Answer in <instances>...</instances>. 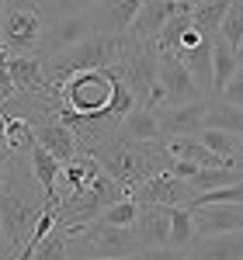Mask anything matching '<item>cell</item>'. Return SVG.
<instances>
[{"label": "cell", "instance_id": "1", "mask_svg": "<svg viewBox=\"0 0 243 260\" xmlns=\"http://www.w3.org/2000/svg\"><path fill=\"white\" fill-rule=\"evenodd\" d=\"M4 187H0V236H4V260L21 257L35 222L49 208L42 184L32 174V160L4 153Z\"/></svg>", "mask_w": 243, "mask_h": 260}, {"label": "cell", "instance_id": "2", "mask_svg": "<svg viewBox=\"0 0 243 260\" xmlns=\"http://www.w3.org/2000/svg\"><path fill=\"white\" fill-rule=\"evenodd\" d=\"M129 49V35L125 39H115V35H90L87 42L73 45L70 52H63L56 59H45V77H49V87L70 80L77 73H87V70H115Z\"/></svg>", "mask_w": 243, "mask_h": 260}, {"label": "cell", "instance_id": "3", "mask_svg": "<svg viewBox=\"0 0 243 260\" xmlns=\"http://www.w3.org/2000/svg\"><path fill=\"white\" fill-rule=\"evenodd\" d=\"M52 18H56V7H45V4H4V11H0V52L35 56Z\"/></svg>", "mask_w": 243, "mask_h": 260}, {"label": "cell", "instance_id": "4", "mask_svg": "<svg viewBox=\"0 0 243 260\" xmlns=\"http://www.w3.org/2000/svg\"><path fill=\"white\" fill-rule=\"evenodd\" d=\"M142 246L132 229L94 222L70 236V260H118V257H139Z\"/></svg>", "mask_w": 243, "mask_h": 260}, {"label": "cell", "instance_id": "5", "mask_svg": "<svg viewBox=\"0 0 243 260\" xmlns=\"http://www.w3.org/2000/svg\"><path fill=\"white\" fill-rule=\"evenodd\" d=\"M90 35H98V21H94V4H83L77 11H66V7H56V18L45 28L39 45V59H56L63 52H70L73 45L87 42Z\"/></svg>", "mask_w": 243, "mask_h": 260}, {"label": "cell", "instance_id": "6", "mask_svg": "<svg viewBox=\"0 0 243 260\" xmlns=\"http://www.w3.org/2000/svg\"><path fill=\"white\" fill-rule=\"evenodd\" d=\"M115 70L125 80V87L132 90L136 104L142 108L149 101V94L157 90V83H160V52H157V45L129 42V49H125V56H122V62Z\"/></svg>", "mask_w": 243, "mask_h": 260}, {"label": "cell", "instance_id": "7", "mask_svg": "<svg viewBox=\"0 0 243 260\" xmlns=\"http://www.w3.org/2000/svg\"><path fill=\"white\" fill-rule=\"evenodd\" d=\"M129 198L139 201L142 205H163V208H191V201H195V191H191V184H184L177 180L174 174H157V177H149L146 184H139Z\"/></svg>", "mask_w": 243, "mask_h": 260}, {"label": "cell", "instance_id": "8", "mask_svg": "<svg viewBox=\"0 0 243 260\" xmlns=\"http://www.w3.org/2000/svg\"><path fill=\"white\" fill-rule=\"evenodd\" d=\"M160 87L167 90V108L205 101V90L198 87V80L188 73V66L177 56H160Z\"/></svg>", "mask_w": 243, "mask_h": 260}, {"label": "cell", "instance_id": "9", "mask_svg": "<svg viewBox=\"0 0 243 260\" xmlns=\"http://www.w3.org/2000/svg\"><path fill=\"white\" fill-rule=\"evenodd\" d=\"M184 4L181 0H142V11L136 24L129 28V42H139V45H157L160 31L167 28V21L174 14H181Z\"/></svg>", "mask_w": 243, "mask_h": 260}, {"label": "cell", "instance_id": "10", "mask_svg": "<svg viewBox=\"0 0 243 260\" xmlns=\"http://www.w3.org/2000/svg\"><path fill=\"white\" fill-rule=\"evenodd\" d=\"M208 104L212 101H195L181 108H160V132L163 139H181V136H202L205 118H208Z\"/></svg>", "mask_w": 243, "mask_h": 260}, {"label": "cell", "instance_id": "11", "mask_svg": "<svg viewBox=\"0 0 243 260\" xmlns=\"http://www.w3.org/2000/svg\"><path fill=\"white\" fill-rule=\"evenodd\" d=\"M191 215H195L198 240L243 233V205H208V208H191Z\"/></svg>", "mask_w": 243, "mask_h": 260}, {"label": "cell", "instance_id": "12", "mask_svg": "<svg viewBox=\"0 0 243 260\" xmlns=\"http://www.w3.org/2000/svg\"><path fill=\"white\" fill-rule=\"evenodd\" d=\"M132 233H136L142 250L170 246V208H163V205H142L139 222L132 225Z\"/></svg>", "mask_w": 243, "mask_h": 260}, {"label": "cell", "instance_id": "13", "mask_svg": "<svg viewBox=\"0 0 243 260\" xmlns=\"http://www.w3.org/2000/svg\"><path fill=\"white\" fill-rule=\"evenodd\" d=\"M142 11V0H118V4H94V21H98V35H115L125 39L129 28L136 24Z\"/></svg>", "mask_w": 243, "mask_h": 260}, {"label": "cell", "instance_id": "14", "mask_svg": "<svg viewBox=\"0 0 243 260\" xmlns=\"http://www.w3.org/2000/svg\"><path fill=\"white\" fill-rule=\"evenodd\" d=\"M0 56H4V70L18 83V94H45L49 90L45 62L39 56H11V52H0Z\"/></svg>", "mask_w": 243, "mask_h": 260}, {"label": "cell", "instance_id": "15", "mask_svg": "<svg viewBox=\"0 0 243 260\" xmlns=\"http://www.w3.org/2000/svg\"><path fill=\"white\" fill-rule=\"evenodd\" d=\"M39 132V146H45L56 160L66 167V163H73L77 156H83L80 153V139L73 136V128H66L63 121H52V125H42V128H35Z\"/></svg>", "mask_w": 243, "mask_h": 260}, {"label": "cell", "instance_id": "16", "mask_svg": "<svg viewBox=\"0 0 243 260\" xmlns=\"http://www.w3.org/2000/svg\"><path fill=\"white\" fill-rule=\"evenodd\" d=\"M167 153L174 163H195V167H229L226 160H219L198 136H181V139H167Z\"/></svg>", "mask_w": 243, "mask_h": 260}, {"label": "cell", "instance_id": "17", "mask_svg": "<svg viewBox=\"0 0 243 260\" xmlns=\"http://www.w3.org/2000/svg\"><path fill=\"white\" fill-rule=\"evenodd\" d=\"M191 260H243V233L198 240L191 246Z\"/></svg>", "mask_w": 243, "mask_h": 260}, {"label": "cell", "instance_id": "18", "mask_svg": "<svg viewBox=\"0 0 243 260\" xmlns=\"http://www.w3.org/2000/svg\"><path fill=\"white\" fill-rule=\"evenodd\" d=\"M240 73V62H236V49L226 45L223 39L212 42V94L223 98V90L229 87V80Z\"/></svg>", "mask_w": 243, "mask_h": 260}, {"label": "cell", "instance_id": "19", "mask_svg": "<svg viewBox=\"0 0 243 260\" xmlns=\"http://www.w3.org/2000/svg\"><path fill=\"white\" fill-rule=\"evenodd\" d=\"M28 160H32V174H35V180H39L42 191H45V201H49V205H56V187H59L63 163L56 160L45 146H35V153H32Z\"/></svg>", "mask_w": 243, "mask_h": 260}, {"label": "cell", "instance_id": "20", "mask_svg": "<svg viewBox=\"0 0 243 260\" xmlns=\"http://www.w3.org/2000/svg\"><path fill=\"white\" fill-rule=\"evenodd\" d=\"M35 146H39L35 125H28L24 118H4V153H11V156H32Z\"/></svg>", "mask_w": 243, "mask_h": 260}, {"label": "cell", "instance_id": "21", "mask_svg": "<svg viewBox=\"0 0 243 260\" xmlns=\"http://www.w3.org/2000/svg\"><path fill=\"white\" fill-rule=\"evenodd\" d=\"M122 132H125L132 142H157V139H163L160 115H157V111H149V108H136L129 118L122 121Z\"/></svg>", "mask_w": 243, "mask_h": 260}, {"label": "cell", "instance_id": "22", "mask_svg": "<svg viewBox=\"0 0 243 260\" xmlns=\"http://www.w3.org/2000/svg\"><path fill=\"white\" fill-rule=\"evenodd\" d=\"M233 184H243V174H240V170H233V167H205V170H198V174H195L191 191H195V198H198V194L223 191V187H233Z\"/></svg>", "mask_w": 243, "mask_h": 260}, {"label": "cell", "instance_id": "23", "mask_svg": "<svg viewBox=\"0 0 243 260\" xmlns=\"http://www.w3.org/2000/svg\"><path fill=\"white\" fill-rule=\"evenodd\" d=\"M177 59L188 66V73L198 80L205 94L212 90V42H202L198 49H191V52H177Z\"/></svg>", "mask_w": 243, "mask_h": 260}, {"label": "cell", "instance_id": "24", "mask_svg": "<svg viewBox=\"0 0 243 260\" xmlns=\"http://www.w3.org/2000/svg\"><path fill=\"white\" fill-rule=\"evenodd\" d=\"M229 14V4H195V31L202 35V39L216 42L219 39V31H223V21Z\"/></svg>", "mask_w": 243, "mask_h": 260}, {"label": "cell", "instance_id": "25", "mask_svg": "<svg viewBox=\"0 0 243 260\" xmlns=\"http://www.w3.org/2000/svg\"><path fill=\"white\" fill-rule=\"evenodd\" d=\"M195 243H198V233H195V215H191V208H170V246L191 253Z\"/></svg>", "mask_w": 243, "mask_h": 260}, {"label": "cell", "instance_id": "26", "mask_svg": "<svg viewBox=\"0 0 243 260\" xmlns=\"http://www.w3.org/2000/svg\"><path fill=\"white\" fill-rule=\"evenodd\" d=\"M205 128H223V132L243 136V108H233V104H226V101H212V104H208Z\"/></svg>", "mask_w": 243, "mask_h": 260}, {"label": "cell", "instance_id": "27", "mask_svg": "<svg viewBox=\"0 0 243 260\" xmlns=\"http://www.w3.org/2000/svg\"><path fill=\"white\" fill-rule=\"evenodd\" d=\"M139 201L136 198H122L118 205H111V208H104V215L98 222H104V225H118V229H132L136 222H139Z\"/></svg>", "mask_w": 243, "mask_h": 260}, {"label": "cell", "instance_id": "28", "mask_svg": "<svg viewBox=\"0 0 243 260\" xmlns=\"http://www.w3.org/2000/svg\"><path fill=\"white\" fill-rule=\"evenodd\" d=\"M198 139L219 156V160H233V153H236V146H240V136H233V132H223V128H202V136Z\"/></svg>", "mask_w": 243, "mask_h": 260}, {"label": "cell", "instance_id": "29", "mask_svg": "<svg viewBox=\"0 0 243 260\" xmlns=\"http://www.w3.org/2000/svg\"><path fill=\"white\" fill-rule=\"evenodd\" d=\"M32 260H70V233L56 225V233L39 246V253Z\"/></svg>", "mask_w": 243, "mask_h": 260}, {"label": "cell", "instance_id": "30", "mask_svg": "<svg viewBox=\"0 0 243 260\" xmlns=\"http://www.w3.org/2000/svg\"><path fill=\"white\" fill-rule=\"evenodd\" d=\"M219 39H223L226 45H233V49L243 45V4H229V14H226V21H223Z\"/></svg>", "mask_w": 243, "mask_h": 260}, {"label": "cell", "instance_id": "31", "mask_svg": "<svg viewBox=\"0 0 243 260\" xmlns=\"http://www.w3.org/2000/svg\"><path fill=\"white\" fill-rule=\"evenodd\" d=\"M139 260H191V253L174 250V246H160V250H142Z\"/></svg>", "mask_w": 243, "mask_h": 260}, {"label": "cell", "instance_id": "32", "mask_svg": "<svg viewBox=\"0 0 243 260\" xmlns=\"http://www.w3.org/2000/svg\"><path fill=\"white\" fill-rule=\"evenodd\" d=\"M219 101H226V104H233V108H243V70L229 80V87L223 90V98Z\"/></svg>", "mask_w": 243, "mask_h": 260}, {"label": "cell", "instance_id": "33", "mask_svg": "<svg viewBox=\"0 0 243 260\" xmlns=\"http://www.w3.org/2000/svg\"><path fill=\"white\" fill-rule=\"evenodd\" d=\"M229 167L243 174V136H240V146H236V153H233V160H229Z\"/></svg>", "mask_w": 243, "mask_h": 260}, {"label": "cell", "instance_id": "34", "mask_svg": "<svg viewBox=\"0 0 243 260\" xmlns=\"http://www.w3.org/2000/svg\"><path fill=\"white\" fill-rule=\"evenodd\" d=\"M118 260H139V257H118Z\"/></svg>", "mask_w": 243, "mask_h": 260}]
</instances>
